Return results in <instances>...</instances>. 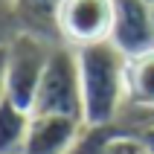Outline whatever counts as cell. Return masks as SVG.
Wrapping results in <instances>:
<instances>
[{"label": "cell", "mask_w": 154, "mask_h": 154, "mask_svg": "<svg viewBox=\"0 0 154 154\" xmlns=\"http://www.w3.org/2000/svg\"><path fill=\"white\" fill-rule=\"evenodd\" d=\"M79 79H82V116L87 128H108L128 105V58L111 41L79 47Z\"/></svg>", "instance_id": "1"}, {"label": "cell", "mask_w": 154, "mask_h": 154, "mask_svg": "<svg viewBox=\"0 0 154 154\" xmlns=\"http://www.w3.org/2000/svg\"><path fill=\"white\" fill-rule=\"evenodd\" d=\"M58 41L41 38L32 32H15L6 44V99L32 111L38 85L44 70L50 64V55Z\"/></svg>", "instance_id": "2"}, {"label": "cell", "mask_w": 154, "mask_h": 154, "mask_svg": "<svg viewBox=\"0 0 154 154\" xmlns=\"http://www.w3.org/2000/svg\"><path fill=\"white\" fill-rule=\"evenodd\" d=\"M32 113H55V116H73L82 119V79H79V58L76 50L67 44H55L50 64L44 70L32 102Z\"/></svg>", "instance_id": "3"}, {"label": "cell", "mask_w": 154, "mask_h": 154, "mask_svg": "<svg viewBox=\"0 0 154 154\" xmlns=\"http://www.w3.org/2000/svg\"><path fill=\"white\" fill-rule=\"evenodd\" d=\"M113 0H61L55 15L58 41L79 50L90 44L111 41Z\"/></svg>", "instance_id": "4"}, {"label": "cell", "mask_w": 154, "mask_h": 154, "mask_svg": "<svg viewBox=\"0 0 154 154\" xmlns=\"http://www.w3.org/2000/svg\"><path fill=\"white\" fill-rule=\"evenodd\" d=\"M111 44L125 58L154 50V12L146 0H113Z\"/></svg>", "instance_id": "5"}, {"label": "cell", "mask_w": 154, "mask_h": 154, "mask_svg": "<svg viewBox=\"0 0 154 154\" xmlns=\"http://www.w3.org/2000/svg\"><path fill=\"white\" fill-rule=\"evenodd\" d=\"M87 125L73 116L55 113H32L23 154H73L82 143Z\"/></svg>", "instance_id": "6"}, {"label": "cell", "mask_w": 154, "mask_h": 154, "mask_svg": "<svg viewBox=\"0 0 154 154\" xmlns=\"http://www.w3.org/2000/svg\"><path fill=\"white\" fill-rule=\"evenodd\" d=\"M58 3L61 0H12L17 32H32L41 38H50V41H58V32H55Z\"/></svg>", "instance_id": "7"}, {"label": "cell", "mask_w": 154, "mask_h": 154, "mask_svg": "<svg viewBox=\"0 0 154 154\" xmlns=\"http://www.w3.org/2000/svg\"><path fill=\"white\" fill-rule=\"evenodd\" d=\"M128 105L148 113L154 111V50L143 52L137 58H128Z\"/></svg>", "instance_id": "8"}, {"label": "cell", "mask_w": 154, "mask_h": 154, "mask_svg": "<svg viewBox=\"0 0 154 154\" xmlns=\"http://www.w3.org/2000/svg\"><path fill=\"white\" fill-rule=\"evenodd\" d=\"M32 111H26L12 99H0V154H23L29 134Z\"/></svg>", "instance_id": "9"}, {"label": "cell", "mask_w": 154, "mask_h": 154, "mask_svg": "<svg viewBox=\"0 0 154 154\" xmlns=\"http://www.w3.org/2000/svg\"><path fill=\"white\" fill-rule=\"evenodd\" d=\"M17 32V23H15V15L12 9H0V47L12 41V35Z\"/></svg>", "instance_id": "10"}, {"label": "cell", "mask_w": 154, "mask_h": 154, "mask_svg": "<svg viewBox=\"0 0 154 154\" xmlns=\"http://www.w3.org/2000/svg\"><path fill=\"white\" fill-rule=\"evenodd\" d=\"M137 137H140V140H143V143H146V146L154 151V122H146V125L137 131Z\"/></svg>", "instance_id": "11"}, {"label": "cell", "mask_w": 154, "mask_h": 154, "mask_svg": "<svg viewBox=\"0 0 154 154\" xmlns=\"http://www.w3.org/2000/svg\"><path fill=\"white\" fill-rule=\"evenodd\" d=\"M0 99H6V44L0 47Z\"/></svg>", "instance_id": "12"}, {"label": "cell", "mask_w": 154, "mask_h": 154, "mask_svg": "<svg viewBox=\"0 0 154 154\" xmlns=\"http://www.w3.org/2000/svg\"><path fill=\"white\" fill-rule=\"evenodd\" d=\"M0 9H12V0H0Z\"/></svg>", "instance_id": "13"}, {"label": "cell", "mask_w": 154, "mask_h": 154, "mask_svg": "<svg viewBox=\"0 0 154 154\" xmlns=\"http://www.w3.org/2000/svg\"><path fill=\"white\" fill-rule=\"evenodd\" d=\"M146 116H148V122H154V111H148V113H146Z\"/></svg>", "instance_id": "14"}, {"label": "cell", "mask_w": 154, "mask_h": 154, "mask_svg": "<svg viewBox=\"0 0 154 154\" xmlns=\"http://www.w3.org/2000/svg\"><path fill=\"white\" fill-rule=\"evenodd\" d=\"M146 3H148V6H154V0H146Z\"/></svg>", "instance_id": "15"}, {"label": "cell", "mask_w": 154, "mask_h": 154, "mask_svg": "<svg viewBox=\"0 0 154 154\" xmlns=\"http://www.w3.org/2000/svg\"><path fill=\"white\" fill-rule=\"evenodd\" d=\"M151 12H154V6H151Z\"/></svg>", "instance_id": "16"}]
</instances>
